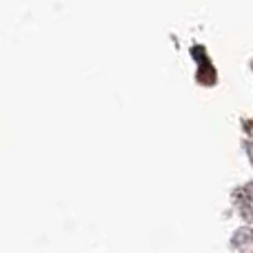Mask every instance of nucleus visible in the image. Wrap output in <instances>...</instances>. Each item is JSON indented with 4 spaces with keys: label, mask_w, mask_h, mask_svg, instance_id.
Segmentation results:
<instances>
[{
    "label": "nucleus",
    "mask_w": 253,
    "mask_h": 253,
    "mask_svg": "<svg viewBox=\"0 0 253 253\" xmlns=\"http://www.w3.org/2000/svg\"><path fill=\"white\" fill-rule=\"evenodd\" d=\"M251 209H253V205H251Z\"/></svg>",
    "instance_id": "1"
}]
</instances>
